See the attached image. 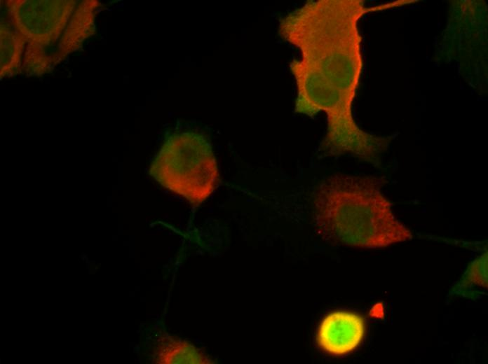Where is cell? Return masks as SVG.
I'll use <instances>...</instances> for the list:
<instances>
[{"label":"cell","mask_w":488,"mask_h":364,"mask_svg":"<svg viewBox=\"0 0 488 364\" xmlns=\"http://www.w3.org/2000/svg\"><path fill=\"white\" fill-rule=\"evenodd\" d=\"M365 11L360 1H308L280 20V36L301 54L290 64L297 90L294 111L311 117L326 113L320 147L326 155L364 160L377 143L351 111L361 66L357 21Z\"/></svg>","instance_id":"cell-1"},{"label":"cell","mask_w":488,"mask_h":364,"mask_svg":"<svg viewBox=\"0 0 488 364\" xmlns=\"http://www.w3.org/2000/svg\"><path fill=\"white\" fill-rule=\"evenodd\" d=\"M384 177L335 174L315 190V218L330 240L344 245L379 248L412 238L384 196Z\"/></svg>","instance_id":"cell-2"},{"label":"cell","mask_w":488,"mask_h":364,"mask_svg":"<svg viewBox=\"0 0 488 364\" xmlns=\"http://www.w3.org/2000/svg\"><path fill=\"white\" fill-rule=\"evenodd\" d=\"M10 20L27 43L22 69L30 75L50 71L48 49L58 43L76 1H8Z\"/></svg>","instance_id":"cell-3"},{"label":"cell","mask_w":488,"mask_h":364,"mask_svg":"<svg viewBox=\"0 0 488 364\" xmlns=\"http://www.w3.org/2000/svg\"><path fill=\"white\" fill-rule=\"evenodd\" d=\"M365 332V321L360 315L348 312H334L323 320L317 341L327 354L342 356L359 346Z\"/></svg>","instance_id":"cell-4"},{"label":"cell","mask_w":488,"mask_h":364,"mask_svg":"<svg viewBox=\"0 0 488 364\" xmlns=\"http://www.w3.org/2000/svg\"><path fill=\"white\" fill-rule=\"evenodd\" d=\"M99 4L95 1H85L75 8L57 45L54 57L56 64L79 49L83 41L94 33L95 10Z\"/></svg>","instance_id":"cell-5"},{"label":"cell","mask_w":488,"mask_h":364,"mask_svg":"<svg viewBox=\"0 0 488 364\" xmlns=\"http://www.w3.org/2000/svg\"><path fill=\"white\" fill-rule=\"evenodd\" d=\"M26 41L11 20L1 23V77L11 76L22 70L21 56Z\"/></svg>","instance_id":"cell-6"},{"label":"cell","mask_w":488,"mask_h":364,"mask_svg":"<svg viewBox=\"0 0 488 364\" xmlns=\"http://www.w3.org/2000/svg\"><path fill=\"white\" fill-rule=\"evenodd\" d=\"M473 286H479L484 288H487V253L475 259L469 265L464 274L463 278L462 277L461 281L458 285V286H461V288Z\"/></svg>","instance_id":"cell-7"}]
</instances>
